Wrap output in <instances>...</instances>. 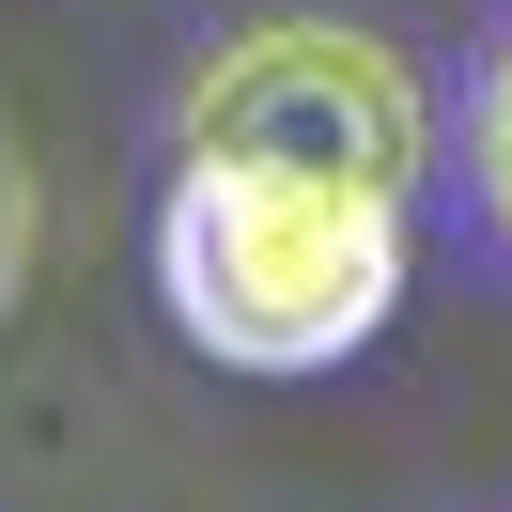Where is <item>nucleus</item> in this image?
Here are the masks:
<instances>
[{"mask_svg": "<svg viewBox=\"0 0 512 512\" xmlns=\"http://www.w3.org/2000/svg\"><path fill=\"white\" fill-rule=\"evenodd\" d=\"M156 280H171V326L202 357H233V373H326L404 295V202L187 156V187L156 218Z\"/></svg>", "mask_w": 512, "mask_h": 512, "instance_id": "f257e3e1", "label": "nucleus"}, {"mask_svg": "<svg viewBox=\"0 0 512 512\" xmlns=\"http://www.w3.org/2000/svg\"><path fill=\"white\" fill-rule=\"evenodd\" d=\"M187 156L218 171H295V187L404 202L419 187V78L357 16H249L187 78Z\"/></svg>", "mask_w": 512, "mask_h": 512, "instance_id": "f03ea898", "label": "nucleus"}, {"mask_svg": "<svg viewBox=\"0 0 512 512\" xmlns=\"http://www.w3.org/2000/svg\"><path fill=\"white\" fill-rule=\"evenodd\" d=\"M481 202H497V233H512V47H497V94H481Z\"/></svg>", "mask_w": 512, "mask_h": 512, "instance_id": "7ed1b4c3", "label": "nucleus"}]
</instances>
